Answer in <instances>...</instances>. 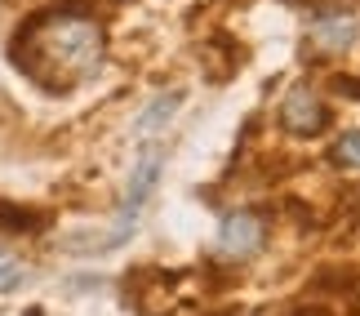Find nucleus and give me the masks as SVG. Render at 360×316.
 I'll use <instances>...</instances> for the list:
<instances>
[{"label":"nucleus","instance_id":"1","mask_svg":"<svg viewBox=\"0 0 360 316\" xmlns=\"http://www.w3.org/2000/svg\"><path fill=\"white\" fill-rule=\"evenodd\" d=\"M9 53H13V67L22 76H32L40 89L67 94L103 67L107 36H103V23L89 18V13H40V18L22 23Z\"/></svg>","mask_w":360,"mask_h":316},{"label":"nucleus","instance_id":"2","mask_svg":"<svg viewBox=\"0 0 360 316\" xmlns=\"http://www.w3.org/2000/svg\"><path fill=\"white\" fill-rule=\"evenodd\" d=\"M160 170H165V147H143V156H138V165H134V174H129V187H124V201H120V214H116V223H112V232H107L103 241H94L89 250H116V245H124V236H134V223H138V214H143V205H147V196L156 191V183H160Z\"/></svg>","mask_w":360,"mask_h":316},{"label":"nucleus","instance_id":"3","mask_svg":"<svg viewBox=\"0 0 360 316\" xmlns=\"http://www.w3.org/2000/svg\"><path fill=\"white\" fill-rule=\"evenodd\" d=\"M360 36V23L352 9H321L311 13L307 32H302V58L307 63H325V58H338L347 53Z\"/></svg>","mask_w":360,"mask_h":316},{"label":"nucleus","instance_id":"4","mask_svg":"<svg viewBox=\"0 0 360 316\" xmlns=\"http://www.w3.org/2000/svg\"><path fill=\"white\" fill-rule=\"evenodd\" d=\"M329 125V107L321 99V89L311 85H294L281 103V129L285 134H298V139H311Z\"/></svg>","mask_w":360,"mask_h":316},{"label":"nucleus","instance_id":"5","mask_svg":"<svg viewBox=\"0 0 360 316\" xmlns=\"http://www.w3.org/2000/svg\"><path fill=\"white\" fill-rule=\"evenodd\" d=\"M267 245V218L258 210H236L223 218V232H218V250L227 258H249Z\"/></svg>","mask_w":360,"mask_h":316},{"label":"nucleus","instance_id":"6","mask_svg":"<svg viewBox=\"0 0 360 316\" xmlns=\"http://www.w3.org/2000/svg\"><path fill=\"white\" fill-rule=\"evenodd\" d=\"M178 107H183V89H169V94H160V99H151V107L138 116V134H156L160 125H169Z\"/></svg>","mask_w":360,"mask_h":316},{"label":"nucleus","instance_id":"7","mask_svg":"<svg viewBox=\"0 0 360 316\" xmlns=\"http://www.w3.org/2000/svg\"><path fill=\"white\" fill-rule=\"evenodd\" d=\"M32 227H40V214L0 201V232H32Z\"/></svg>","mask_w":360,"mask_h":316},{"label":"nucleus","instance_id":"8","mask_svg":"<svg viewBox=\"0 0 360 316\" xmlns=\"http://www.w3.org/2000/svg\"><path fill=\"white\" fill-rule=\"evenodd\" d=\"M334 165H347V170H360V129H347L334 143Z\"/></svg>","mask_w":360,"mask_h":316},{"label":"nucleus","instance_id":"9","mask_svg":"<svg viewBox=\"0 0 360 316\" xmlns=\"http://www.w3.org/2000/svg\"><path fill=\"white\" fill-rule=\"evenodd\" d=\"M18 281H22L18 258H9L5 250H0V290H9V285H18Z\"/></svg>","mask_w":360,"mask_h":316},{"label":"nucleus","instance_id":"10","mask_svg":"<svg viewBox=\"0 0 360 316\" xmlns=\"http://www.w3.org/2000/svg\"><path fill=\"white\" fill-rule=\"evenodd\" d=\"M338 94H347V99H360V80H338Z\"/></svg>","mask_w":360,"mask_h":316}]
</instances>
